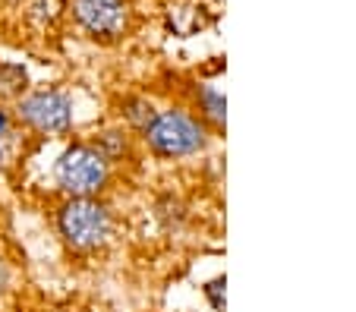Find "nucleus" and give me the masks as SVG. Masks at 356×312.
<instances>
[{
  "instance_id": "39448f33",
  "label": "nucleus",
  "mask_w": 356,
  "mask_h": 312,
  "mask_svg": "<svg viewBox=\"0 0 356 312\" xmlns=\"http://www.w3.org/2000/svg\"><path fill=\"white\" fill-rule=\"evenodd\" d=\"M70 13L76 26L95 41H117L129 26L127 0H73Z\"/></svg>"
},
{
  "instance_id": "423d86ee",
  "label": "nucleus",
  "mask_w": 356,
  "mask_h": 312,
  "mask_svg": "<svg viewBox=\"0 0 356 312\" xmlns=\"http://www.w3.org/2000/svg\"><path fill=\"white\" fill-rule=\"evenodd\" d=\"M195 108H199V120L209 129H224V120H227V110H224V95L218 92L211 82H202L195 88Z\"/></svg>"
},
{
  "instance_id": "0eeeda50",
  "label": "nucleus",
  "mask_w": 356,
  "mask_h": 312,
  "mask_svg": "<svg viewBox=\"0 0 356 312\" xmlns=\"http://www.w3.org/2000/svg\"><path fill=\"white\" fill-rule=\"evenodd\" d=\"M88 142L95 145V149L101 151V155L108 158L111 164L123 161V158L129 155V136H127V129H101V133H95Z\"/></svg>"
},
{
  "instance_id": "9d476101",
  "label": "nucleus",
  "mask_w": 356,
  "mask_h": 312,
  "mask_svg": "<svg viewBox=\"0 0 356 312\" xmlns=\"http://www.w3.org/2000/svg\"><path fill=\"white\" fill-rule=\"evenodd\" d=\"M202 293H205V299H209L211 309H215V312H224V274H218V278L205 281Z\"/></svg>"
},
{
  "instance_id": "6e6552de",
  "label": "nucleus",
  "mask_w": 356,
  "mask_h": 312,
  "mask_svg": "<svg viewBox=\"0 0 356 312\" xmlns=\"http://www.w3.org/2000/svg\"><path fill=\"white\" fill-rule=\"evenodd\" d=\"M26 69L16 63H0V98H16L19 101L26 95Z\"/></svg>"
},
{
  "instance_id": "7ed1b4c3",
  "label": "nucleus",
  "mask_w": 356,
  "mask_h": 312,
  "mask_svg": "<svg viewBox=\"0 0 356 312\" xmlns=\"http://www.w3.org/2000/svg\"><path fill=\"white\" fill-rule=\"evenodd\" d=\"M114 164L101 155L92 142H73L57 155L54 161V183L67 199H88L101 196L111 183Z\"/></svg>"
},
{
  "instance_id": "4468645a",
  "label": "nucleus",
  "mask_w": 356,
  "mask_h": 312,
  "mask_svg": "<svg viewBox=\"0 0 356 312\" xmlns=\"http://www.w3.org/2000/svg\"><path fill=\"white\" fill-rule=\"evenodd\" d=\"M3 167H7V145L0 142V170H3Z\"/></svg>"
},
{
  "instance_id": "f03ea898",
  "label": "nucleus",
  "mask_w": 356,
  "mask_h": 312,
  "mask_svg": "<svg viewBox=\"0 0 356 312\" xmlns=\"http://www.w3.org/2000/svg\"><path fill=\"white\" fill-rule=\"evenodd\" d=\"M57 231L76 252L104 249L114 237V211L108 202H101V196L67 199L57 208Z\"/></svg>"
},
{
  "instance_id": "ddd939ff",
  "label": "nucleus",
  "mask_w": 356,
  "mask_h": 312,
  "mask_svg": "<svg viewBox=\"0 0 356 312\" xmlns=\"http://www.w3.org/2000/svg\"><path fill=\"white\" fill-rule=\"evenodd\" d=\"M10 278H13V274H10V265H7V258L0 256V290H7Z\"/></svg>"
},
{
  "instance_id": "1a4fd4ad",
  "label": "nucleus",
  "mask_w": 356,
  "mask_h": 312,
  "mask_svg": "<svg viewBox=\"0 0 356 312\" xmlns=\"http://www.w3.org/2000/svg\"><path fill=\"white\" fill-rule=\"evenodd\" d=\"M155 104L148 101V98H127L123 101V120H127V126H133V129H145V123L155 117Z\"/></svg>"
},
{
  "instance_id": "f8f14e48",
  "label": "nucleus",
  "mask_w": 356,
  "mask_h": 312,
  "mask_svg": "<svg viewBox=\"0 0 356 312\" xmlns=\"http://www.w3.org/2000/svg\"><path fill=\"white\" fill-rule=\"evenodd\" d=\"M10 136H13V117H10V110L0 108V142L7 145Z\"/></svg>"
},
{
  "instance_id": "9b49d317",
  "label": "nucleus",
  "mask_w": 356,
  "mask_h": 312,
  "mask_svg": "<svg viewBox=\"0 0 356 312\" xmlns=\"http://www.w3.org/2000/svg\"><path fill=\"white\" fill-rule=\"evenodd\" d=\"M54 0H32V16H38L41 22H51L54 19Z\"/></svg>"
},
{
  "instance_id": "f257e3e1",
  "label": "nucleus",
  "mask_w": 356,
  "mask_h": 312,
  "mask_svg": "<svg viewBox=\"0 0 356 312\" xmlns=\"http://www.w3.org/2000/svg\"><path fill=\"white\" fill-rule=\"evenodd\" d=\"M148 151L164 161H180V158H193L205 151L209 145V126L195 114L183 108H164L155 110V117L142 129Z\"/></svg>"
},
{
  "instance_id": "20e7f679",
  "label": "nucleus",
  "mask_w": 356,
  "mask_h": 312,
  "mask_svg": "<svg viewBox=\"0 0 356 312\" xmlns=\"http://www.w3.org/2000/svg\"><path fill=\"white\" fill-rule=\"evenodd\" d=\"M16 120L38 136H63L73 126V98L60 88H35L16 101Z\"/></svg>"
}]
</instances>
